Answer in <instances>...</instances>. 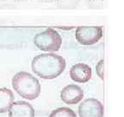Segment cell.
<instances>
[{
    "instance_id": "277c9868",
    "label": "cell",
    "mask_w": 124,
    "mask_h": 117,
    "mask_svg": "<svg viewBox=\"0 0 124 117\" xmlns=\"http://www.w3.org/2000/svg\"><path fill=\"white\" fill-rule=\"evenodd\" d=\"M102 26H79L75 32L77 41L83 45H91L97 43L103 37Z\"/></svg>"
},
{
    "instance_id": "9c48e42d",
    "label": "cell",
    "mask_w": 124,
    "mask_h": 117,
    "mask_svg": "<svg viewBox=\"0 0 124 117\" xmlns=\"http://www.w3.org/2000/svg\"><path fill=\"white\" fill-rule=\"evenodd\" d=\"M14 101V95L10 89L7 88H0V113L9 111Z\"/></svg>"
},
{
    "instance_id": "ba28073f",
    "label": "cell",
    "mask_w": 124,
    "mask_h": 117,
    "mask_svg": "<svg viewBox=\"0 0 124 117\" xmlns=\"http://www.w3.org/2000/svg\"><path fill=\"white\" fill-rule=\"evenodd\" d=\"M9 117H35V109L27 101H13L9 109Z\"/></svg>"
},
{
    "instance_id": "30bf717a",
    "label": "cell",
    "mask_w": 124,
    "mask_h": 117,
    "mask_svg": "<svg viewBox=\"0 0 124 117\" xmlns=\"http://www.w3.org/2000/svg\"><path fill=\"white\" fill-rule=\"evenodd\" d=\"M49 117H77V115L72 109L62 107L53 110Z\"/></svg>"
},
{
    "instance_id": "6da1fadb",
    "label": "cell",
    "mask_w": 124,
    "mask_h": 117,
    "mask_svg": "<svg viewBox=\"0 0 124 117\" xmlns=\"http://www.w3.org/2000/svg\"><path fill=\"white\" fill-rule=\"evenodd\" d=\"M33 72L42 79H54L63 73L66 68V60L61 56L46 53L34 57L31 62Z\"/></svg>"
},
{
    "instance_id": "52a82bcc",
    "label": "cell",
    "mask_w": 124,
    "mask_h": 117,
    "mask_svg": "<svg viewBox=\"0 0 124 117\" xmlns=\"http://www.w3.org/2000/svg\"><path fill=\"white\" fill-rule=\"evenodd\" d=\"M92 71L91 68L85 63H77L74 64L70 69V76L76 82L85 83L91 80Z\"/></svg>"
},
{
    "instance_id": "8fae6325",
    "label": "cell",
    "mask_w": 124,
    "mask_h": 117,
    "mask_svg": "<svg viewBox=\"0 0 124 117\" xmlns=\"http://www.w3.org/2000/svg\"><path fill=\"white\" fill-rule=\"evenodd\" d=\"M96 68H97V69H96L97 70V74L98 75V76L102 80H103V60L99 61L97 67H96Z\"/></svg>"
},
{
    "instance_id": "7a4b0ae2",
    "label": "cell",
    "mask_w": 124,
    "mask_h": 117,
    "mask_svg": "<svg viewBox=\"0 0 124 117\" xmlns=\"http://www.w3.org/2000/svg\"><path fill=\"white\" fill-rule=\"evenodd\" d=\"M12 87L22 97L35 100L40 96L41 84L38 79L25 71L18 72L12 78Z\"/></svg>"
},
{
    "instance_id": "5b68a950",
    "label": "cell",
    "mask_w": 124,
    "mask_h": 117,
    "mask_svg": "<svg viewBox=\"0 0 124 117\" xmlns=\"http://www.w3.org/2000/svg\"><path fill=\"white\" fill-rule=\"evenodd\" d=\"M103 105L95 98L85 99L78 107L79 117H103Z\"/></svg>"
},
{
    "instance_id": "3957f363",
    "label": "cell",
    "mask_w": 124,
    "mask_h": 117,
    "mask_svg": "<svg viewBox=\"0 0 124 117\" xmlns=\"http://www.w3.org/2000/svg\"><path fill=\"white\" fill-rule=\"evenodd\" d=\"M35 45L39 49L46 52H56L62 45V38L56 30L46 29L34 37Z\"/></svg>"
},
{
    "instance_id": "8992f818",
    "label": "cell",
    "mask_w": 124,
    "mask_h": 117,
    "mask_svg": "<svg viewBox=\"0 0 124 117\" xmlns=\"http://www.w3.org/2000/svg\"><path fill=\"white\" fill-rule=\"evenodd\" d=\"M84 97V91L79 86L69 84L60 92V98L66 104L74 105L78 103Z\"/></svg>"
}]
</instances>
